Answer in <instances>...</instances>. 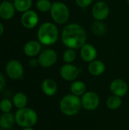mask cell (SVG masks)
Returning <instances> with one entry per match:
<instances>
[{"mask_svg":"<svg viewBox=\"0 0 129 130\" xmlns=\"http://www.w3.org/2000/svg\"><path fill=\"white\" fill-rule=\"evenodd\" d=\"M126 2H127V3L129 5V0H126Z\"/></svg>","mask_w":129,"mask_h":130,"instance_id":"d6a6232c","label":"cell"},{"mask_svg":"<svg viewBox=\"0 0 129 130\" xmlns=\"http://www.w3.org/2000/svg\"><path fill=\"white\" fill-rule=\"evenodd\" d=\"M61 40L67 48L77 50L86 43L87 34L81 25L78 23H71L63 28Z\"/></svg>","mask_w":129,"mask_h":130,"instance_id":"6da1fadb","label":"cell"},{"mask_svg":"<svg viewBox=\"0 0 129 130\" xmlns=\"http://www.w3.org/2000/svg\"><path fill=\"white\" fill-rule=\"evenodd\" d=\"M14 114L10 113H2L0 116V128L4 130L11 129L15 123Z\"/></svg>","mask_w":129,"mask_h":130,"instance_id":"ac0fdd59","label":"cell"},{"mask_svg":"<svg viewBox=\"0 0 129 130\" xmlns=\"http://www.w3.org/2000/svg\"><path fill=\"white\" fill-rule=\"evenodd\" d=\"M81 102L82 108L88 111L96 110L100 103V98L95 91H86L81 97Z\"/></svg>","mask_w":129,"mask_h":130,"instance_id":"8992f818","label":"cell"},{"mask_svg":"<svg viewBox=\"0 0 129 130\" xmlns=\"http://www.w3.org/2000/svg\"><path fill=\"white\" fill-rule=\"evenodd\" d=\"M15 8L11 2L3 1L0 4V18L3 20H10L15 13Z\"/></svg>","mask_w":129,"mask_h":130,"instance_id":"5bb4252c","label":"cell"},{"mask_svg":"<svg viewBox=\"0 0 129 130\" xmlns=\"http://www.w3.org/2000/svg\"><path fill=\"white\" fill-rule=\"evenodd\" d=\"M12 103L14 107L17 110L26 107L28 103V98L27 95L23 92H17L13 96Z\"/></svg>","mask_w":129,"mask_h":130,"instance_id":"ffe728a7","label":"cell"},{"mask_svg":"<svg viewBox=\"0 0 129 130\" xmlns=\"http://www.w3.org/2000/svg\"><path fill=\"white\" fill-rule=\"evenodd\" d=\"M30 66L33 68H36L37 66H40L39 65V61H38V59H30Z\"/></svg>","mask_w":129,"mask_h":130,"instance_id":"f1b7e54d","label":"cell"},{"mask_svg":"<svg viewBox=\"0 0 129 130\" xmlns=\"http://www.w3.org/2000/svg\"><path fill=\"white\" fill-rule=\"evenodd\" d=\"M94 0H75V2L77 5L80 8H84L88 6H90Z\"/></svg>","mask_w":129,"mask_h":130,"instance_id":"4316f807","label":"cell"},{"mask_svg":"<svg viewBox=\"0 0 129 130\" xmlns=\"http://www.w3.org/2000/svg\"><path fill=\"white\" fill-rule=\"evenodd\" d=\"M110 12L109 7L108 4L103 1L97 2L92 7L91 14L93 18L96 21H103L106 20Z\"/></svg>","mask_w":129,"mask_h":130,"instance_id":"9c48e42d","label":"cell"},{"mask_svg":"<svg viewBox=\"0 0 129 130\" xmlns=\"http://www.w3.org/2000/svg\"><path fill=\"white\" fill-rule=\"evenodd\" d=\"M13 4L16 11L24 13L30 9L33 2L32 0H14Z\"/></svg>","mask_w":129,"mask_h":130,"instance_id":"7402d4cb","label":"cell"},{"mask_svg":"<svg viewBox=\"0 0 129 130\" xmlns=\"http://www.w3.org/2000/svg\"><path fill=\"white\" fill-rule=\"evenodd\" d=\"M59 110L61 113L67 117H73L80 112L82 108L80 97L68 94L62 98L59 101Z\"/></svg>","mask_w":129,"mask_h":130,"instance_id":"3957f363","label":"cell"},{"mask_svg":"<svg viewBox=\"0 0 129 130\" xmlns=\"http://www.w3.org/2000/svg\"><path fill=\"white\" fill-rule=\"evenodd\" d=\"M49 12L52 21L57 24H65L70 16L68 7L62 2H53Z\"/></svg>","mask_w":129,"mask_h":130,"instance_id":"5b68a950","label":"cell"},{"mask_svg":"<svg viewBox=\"0 0 129 130\" xmlns=\"http://www.w3.org/2000/svg\"><path fill=\"white\" fill-rule=\"evenodd\" d=\"M80 56L84 62L89 63L97 59V50L94 46L86 43L80 48Z\"/></svg>","mask_w":129,"mask_h":130,"instance_id":"4fadbf2b","label":"cell"},{"mask_svg":"<svg viewBox=\"0 0 129 130\" xmlns=\"http://www.w3.org/2000/svg\"><path fill=\"white\" fill-rule=\"evenodd\" d=\"M70 91L71 94L78 97H81L87 91V86L84 82L75 80L72 82L70 86Z\"/></svg>","mask_w":129,"mask_h":130,"instance_id":"d6986e66","label":"cell"},{"mask_svg":"<svg viewBox=\"0 0 129 130\" xmlns=\"http://www.w3.org/2000/svg\"><path fill=\"white\" fill-rule=\"evenodd\" d=\"M76 58H77V53L75 50L71 48H67L62 55L63 61L65 63H72L73 62L75 61Z\"/></svg>","mask_w":129,"mask_h":130,"instance_id":"cb8c5ba5","label":"cell"},{"mask_svg":"<svg viewBox=\"0 0 129 130\" xmlns=\"http://www.w3.org/2000/svg\"><path fill=\"white\" fill-rule=\"evenodd\" d=\"M41 51V43L36 40H30L24 46V53L28 57H35Z\"/></svg>","mask_w":129,"mask_h":130,"instance_id":"2e32d148","label":"cell"},{"mask_svg":"<svg viewBox=\"0 0 129 130\" xmlns=\"http://www.w3.org/2000/svg\"><path fill=\"white\" fill-rule=\"evenodd\" d=\"M109 90L112 94L123 98L128 92V85L125 80L122 78H116L111 82Z\"/></svg>","mask_w":129,"mask_h":130,"instance_id":"8fae6325","label":"cell"},{"mask_svg":"<svg viewBox=\"0 0 129 130\" xmlns=\"http://www.w3.org/2000/svg\"><path fill=\"white\" fill-rule=\"evenodd\" d=\"M8 130H14V129H8Z\"/></svg>","mask_w":129,"mask_h":130,"instance_id":"836d02e7","label":"cell"},{"mask_svg":"<svg viewBox=\"0 0 129 130\" xmlns=\"http://www.w3.org/2000/svg\"><path fill=\"white\" fill-rule=\"evenodd\" d=\"M5 72L11 79H20L24 75L23 65L17 59H11L6 64Z\"/></svg>","mask_w":129,"mask_h":130,"instance_id":"52a82bcc","label":"cell"},{"mask_svg":"<svg viewBox=\"0 0 129 130\" xmlns=\"http://www.w3.org/2000/svg\"><path fill=\"white\" fill-rule=\"evenodd\" d=\"M21 130H34L33 127H27V128H23Z\"/></svg>","mask_w":129,"mask_h":130,"instance_id":"4dcf8cb0","label":"cell"},{"mask_svg":"<svg viewBox=\"0 0 129 130\" xmlns=\"http://www.w3.org/2000/svg\"><path fill=\"white\" fill-rule=\"evenodd\" d=\"M88 72L93 76H100L105 72L106 65L104 62L100 59H95L88 64Z\"/></svg>","mask_w":129,"mask_h":130,"instance_id":"e0dca14e","label":"cell"},{"mask_svg":"<svg viewBox=\"0 0 129 130\" xmlns=\"http://www.w3.org/2000/svg\"><path fill=\"white\" fill-rule=\"evenodd\" d=\"M58 59L57 53L52 49H46L42 51L38 56L39 65L43 68L52 67Z\"/></svg>","mask_w":129,"mask_h":130,"instance_id":"ba28073f","label":"cell"},{"mask_svg":"<svg viewBox=\"0 0 129 130\" xmlns=\"http://www.w3.org/2000/svg\"><path fill=\"white\" fill-rule=\"evenodd\" d=\"M0 130H4V129H2V128H0Z\"/></svg>","mask_w":129,"mask_h":130,"instance_id":"e575fe53","label":"cell"},{"mask_svg":"<svg viewBox=\"0 0 129 130\" xmlns=\"http://www.w3.org/2000/svg\"><path fill=\"white\" fill-rule=\"evenodd\" d=\"M5 83H6L5 78L4 75L0 72V91H2L4 89V88L5 86Z\"/></svg>","mask_w":129,"mask_h":130,"instance_id":"83f0119b","label":"cell"},{"mask_svg":"<svg viewBox=\"0 0 129 130\" xmlns=\"http://www.w3.org/2000/svg\"><path fill=\"white\" fill-rule=\"evenodd\" d=\"M14 117L17 125L21 128L33 127L38 121V115L36 112L27 107L18 109L14 113Z\"/></svg>","mask_w":129,"mask_h":130,"instance_id":"277c9868","label":"cell"},{"mask_svg":"<svg viewBox=\"0 0 129 130\" xmlns=\"http://www.w3.org/2000/svg\"><path fill=\"white\" fill-rule=\"evenodd\" d=\"M4 32V26L2 25V23H0V36L3 34Z\"/></svg>","mask_w":129,"mask_h":130,"instance_id":"f546056e","label":"cell"},{"mask_svg":"<svg viewBox=\"0 0 129 130\" xmlns=\"http://www.w3.org/2000/svg\"><path fill=\"white\" fill-rule=\"evenodd\" d=\"M52 3L49 0H38L36 3V7L39 11L47 12L51 9Z\"/></svg>","mask_w":129,"mask_h":130,"instance_id":"d4e9b609","label":"cell"},{"mask_svg":"<svg viewBox=\"0 0 129 130\" xmlns=\"http://www.w3.org/2000/svg\"><path fill=\"white\" fill-rule=\"evenodd\" d=\"M106 104L107 108L109 110H118L119 108H120V107L122 104V98L113 94L107 98Z\"/></svg>","mask_w":129,"mask_h":130,"instance_id":"44dd1931","label":"cell"},{"mask_svg":"<svg viewBox=\"0 0 129 130\" xmlns=\"http://www.w3.org/2000/svg\"><path fill=\"white\" fill-rule=\"evenodd\" d=\"M59 37L58 27L52 22L43 23L37 31L38 41L44 46H52L55 44Z\"/></svg>","mask_w":129,"mask_h":130,"instance_id":"7a4b0ae2","label":"cell"},{"mask_svg":"<svg viewBox=\"0 0 129 130\" xmlns=\"http://www.w3.org/2000/svg\"><path fill=\"white\" fill-rule=\"evenodd\" d=\"M41 90L46 96L52 97L58 91L57 83L52 78H46L41 84Z\"/></svg>","mask_w":129,"mask_h":130,"instance_id":"9a60e30c","label":"cell"},{"mask_svg":"<svg viewBox=\"0 0 129 130\" xmlns=\"http://www.w3.org/2000/svg\"><path fill=\"white\" fill-rule=\"evenodd\" d=\"M91 30H92V32L96 36L101 37L106 32L107 28H106V24L103 21H95L91 26Z\"/></svg>","mask_w":129,"mask_h":130,"instance_id":"603a6c76","label":"cell"},{"mask_svg":"<svg viewBox=\"0 0 129 130\" xmlns=\"http://www.w3.org/2000/svg\"><path fill=\"white\" fill-rule=\"evenodd\" d=\"M5 1H8V2H12V1H13V2H14V0H5Z\"/></svg>","mask_w":129,"mask_h":130,"instance_id":"1f68e13d","label":"cell"},{"mask_svg":"<svg viewBox=\"0 0 129 130\" xmlns=\"http://www.w3.org/2000/svg\"><path fill=\"white\" fill-rule=\"evenodd\" d=\"M21 22L25 28L32 29L38 24L39 16L36 11L28 10L22 14L21 18Z\"/></svg>","mask_w":129,"mask_h":130,"instance_id":"7c38bea8","label":"cell"},{"mask_svg":"<svg viewBox=\"0 0 129 130\" xmlns=\"http://www.w3.org/2000/svg\"><path fill=\"white\" fill-rule=\"evenodd\" d=\"M13 103L8 98H3L0 101V110L2 113H10L13 107Z\"/></svg>","mask_w":129,"mask_h":130,"instance_id":"484cf974","label":"cell"},{"mask_svg":"<svg viewBox=\"0 0 129 130\" xmlns=\"http://www.w3.org/2000/svg\"><path fill=\"white\" fill-rule=\"evenodd\" d=\"M80 74V69L72 63L64 64L59 70L61 78L66 82L75 81Z\"/></svg>","mask_w":129,"mask_h":130,"instance_id":"30bf717a","label":"cell"}]
</instances>
